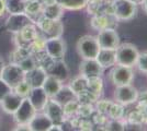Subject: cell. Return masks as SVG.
Masks as SVG:
<instances>
[{
  "label": "cell",
  "instance_id": "obj_1",
  "mask_svg": "<svg viewBox=\"0 0 147 131\" xmlns=\"http://www.w3.org/2000/svg\"><path fill=\"white\" fill-rule=\"evenodd\" d=\"M76 49L82 59H96L101 48L96 36L84 35L77 41Z\"/></svg>",
  "mask_w": 147,
  "mask_h": 131
},
{
  "label": "cell",
  "instance_id": "obj_2",
  "mask_svg": "<svg viewBox=\"0 0 147 131\" xmlns=\"http://www.w3.org/2000/svg\"><path fill=\"white\" fill-rule=\"evenodd\" d=\"M140 51L132 44H120L115 49V60L117 65L133 68L137 63Z\"/></svg>",
  "mask_w": 147,
  "mask_h": 131
},
{
  "label": "cell",
  "instance_id": "obj_3",
  "mask_svg": "<svg viewBox=\"0 0 147 131\" xmlns=\"http://www.w3.org/2000/svg\"><path fill=\"white\" fill-rule=\"evenodd\" d=\"M36 27L43 33L44 37L46 38H55L61 37L64 27L59 20H51L41 14V17L35 22Z\"/></svg>",
  "mask_w": 147,
  "mask_h": 131
},
{
  "label": "cell",
  "instance_id": "obj_4",
  "mask_svg": "<svg viewBox=\"0 0 147 131\" xmlns=\"http://www.w3.org/2000/svg\"><path fill=\"white\" fill-rule=\"evenodd\" d=\"M138 98H140V92L132 83L119 85L114 91V100L123 106L134 104L135 102L138 100Z\"/></svg>",
  "mask_w": 147,
  "mask_h": 131
},
{
  "label": "cell",
  "instance_id": "obj_5",
  "mask_svg": "<svg viewBox=\"0 0 147 131\" xmlns=\"http://www.w3.org/2000/svg\"><path fill=\"white\" fill-rule=\"evenodd\" d=\"M96 37L98 39L99 46L101 49L115 50L120 45V37L117 32L109 26L99 30L98 35Z\"/></svg>",
  "mask_w": 147,
  "mask_h": 131
},
{
  "label": "cell",
  "instance_id": "obj_6",
  "mask_svg": "<svg viewBox=\"0 0 147 131\" xmlns=\"http://www.w3.org/2000/svg\"><path fill=\"white\" fill-rule=\"evenodd\" d=\"M137 5L133 3L129 0H114L112 9H113V15L117 20L121 21H127L131 20L137 11Z\"/></svg>",
  "mask_w": 147,
  "mask_h": 131
},
{
  "label": "cell",
  "instance_id": "obj_7",
  "mask_svg": "<svg viewBox=\"0 0 147 131\" xmlns=\"http://www.w3.org/2000/svg\"><path fill=\"white\" fill-rule=\"evenodd\" d=\"M24 78L25 72L17 63H11L9 65H6L3 70H2V73H1V79L11 88H13L21 81H23Z\"/></svg>",
  "mask_w": 147,
  "mask_h": 131
},
{
  "label": "cell",
  "instance_id": "obj_8",
  "mask_svg": "<svg viewBox=\"0 0 147 131\" xmlns=\"http://www.w3.org/2000/svg\"><path fill=\"white\" fill-rule=\"evenodd\" d=\"M110 79H111V82L115 86L132 83L133 79H134L133 68L125 67V66H120V65H115V66L112 67V70H111V73H110Z\"/></svg>",
  "mask_w": 147,
  "mask_h": 131
},
{
  "label": "cell",
  "instance_id": "obj_9",
  "mask_svg": "<svg viewBox=\"0 0 147 131\" xmlns=\"http://www.w3.org/2000/svg\"><path fill=\"white\" fill-rule=\"evenodd\" d=\"M36 112V109L32 105L29 97H24L22 98L18 109L13 112V119L16 124H29Z\"/></svg>",
  "mask_w": 147,
  "mask_h": 131
},
{
  "label": "cell",
  "instance_id": "obj_10",
  "mask_svg": "<svg viewBox=\"0 0 147 131\" xmlns=\"http://www.w3.org/2000/svg\"><path fill=\"white\" fill-rule=\"evenodd\" d=\"M66 42L61 37L47 38L45 42V54L51 59H63L66 54Z\"/></svg>",
  "mask_w": 147,
  "mask_h": 131
},
{
  "label": "cell",
  "instance_id": "obj_11",
  "mask_svg": "<svg viewBox=\"0 0 147 131\" xmlns=\"http://www.w3.org/2000/svg\"><path fill=\"white\" fill-rule=\"evenodd\" d=\"M43 110L44 114L53 121L54 125H61L65 121L63 105H61L58 102H56L54 98L49 97Z\"/></svg>",
  "mask_w": 147,
  "mask_h": 131
},
{
  "label": "cell",
  "instance_id": "obj_12",
  "mask_svg": "<svg viewBox=\"0 0 147 131\" xmlns=\"http://www.w3.org/2000/svg\"><path fill=\"white\" fill-rule=\"evenodd\" d=\"M30 23H34V22L25 12L10 14L6 21V29L9 32L17 34L25 25L30 24Z\"/></svg>",
  "mask_w": 147,
  "mask_h": 131
},
{
  "label": "cell",
  "instance_id": "obj_13",
  "mask_svg": "<svg viewBox=\"0 0 147 131\" xmlns=\"http://www.w3.org/2000/svg\"><path fill=\"white\" fill-rule=\"evenodd\" d=\"M103 70L104 69L100 66L97 59H82L79 67L80 75L85 76L86 79L101 76L103 73Z\"/></svg>",
  "mask_w": 147,
  "mask_h": 131
},
{
  "label": "cell",
  "instance_id": "obj_14",
  "mask_svg": "<svg viewBox=\"0 0 147 131\" xmlns=\"http://www.w3.org/2000/svg\"><path fill=\"white\" fill-rule=\"evenodd\" d=\"M47 71L43 66H36L33 70L25 73L24 80L31 85L32 88L34 87H42L44 81L47 76Z\"/></svg>",
  "mask_w": 147,
  "mask_h": 131
},
{
  "label": "cell",
  "instance_id": "obj_15",
  "mask_svg": "<svg viewBox=\"0 0 147 131\" xmlns=\"http://www.w3.org/2000/svg\"><path fill=\"white\" fill-rule=\"evenodd\" d=\"M22 102V97L19 96L14 91H11L7 94L6 96L0 100V107L2 110L9 115H13V112L18 109Z\"/></svg>",
  "mask_w": 147,
  "mask_h": 131
},
{
  "label": "cell",
  "instance_id": "obj_16",
  "mask_svg": "<svg viewBox=\"0 0 147 131\" xmlns=\"http://www.w3.org/2000/svg\"><path fill=\"white\" fill-rule=\"evenodd\" d=\"M44 68L46 69L49 74L57 78L61 82L67 80V78L69 76V71H68L67 66H66V63H64L61 59H58V60L54 59V61L51 63L49 66H46Z\"/></svg>",
  "mask_w": 147,
  "mask_h": 131
},
{
  "label": "cell",
  "instance_id": "obj_17",
  "mask_svg": "<svg viewBox=\"0 0 147 131\" xmlns=\"http://www.w3.org/2000/svg\"><path fill=\"white\" fill-rule=\"evenodd\" d=\"M17 36H18L19 42H20V46L28 47L38 36L36 24L35 23H30V24L25 25L21 31L17 33Z\"/></svg>",
  "mask_w": 147,
  "mask_h": 131
},
{
  "label": "cell",
  "instance_id": "obj_18",
  "mask_svg": "<svg viewBox=\"0 0 147 131\" xmlns=\"http://www.w3.org/2000/svg\"><path fill=\"white\" fill-rule=\"evenodd\" d=\"M28 97L31 100V103L34 106V108L36 109V112L43 110L49 98L47 96V94L45 93V91L43 90V87H34V88H32L30 95Z\"/></svg>",
  "mask_w": 147,
  "mask_h": 131
},
{
  "label": "cell",
  "instance_id": "obj_19",
  "mask_svg": "<svg viewBox=\"0 0 147 131\" xmlns=\"http://www.w3.org/2000/svg\"><path fill=\"white\" fill-rule=\"evenodd\" d=\"M29 125L31 131H49L54 124L44 112L43 114L36 112L29 122Z\"/></svg>",
  "mask_w": 147,
  "mask_h": 131
},
{
  "label": "cell",
  "instance_id": "obj_20",
  "mask_svg": "<svg viewBox=\"0 0 147 131\" xmlns=\"http://www.w3.org/2000/svg\"><path fill=\"white\" fill-rule=\"evenodd\" d=\"M63 85L64 84L61 80H58L57 78L53 76V75L47 74L42 87H43V90L45 91V93L47 94L49 97H54L56 94L58 93V91L61 90Z\"/></svg>",
  "mask_w": 147,
  "mask_h": 131
},
{
  "label": "cell",
  "instance_id": "obj_21",
  "mask_svg": "<svg viewBox=\"0 0 147 131\" xmlns=\"http://www.w3.org/2000/svg\"><path fill=\"white\" fill-rule=\"evenodd\" d=\"M97 61L100 63V66L103 69L112 68L113 66L117 65L115 60V50L111 49H100L98 56H97Z\"/></svg>",
  "mask_w": 147,
  "mask_h": 131
},
{
  "label": "cell",
  "instance_id": "obj_22",
  "mask_svg": "<svg viewBox=\"0 0 147 131\" xmlns=\"http://www.w3.org/2000/svg\"><path fill=\"white\" fill-rule=\"evenodd\" d=\"M52 98H54L56 102H58L61 105H64V104H66L69 100H77V95L74 93L73 90L68 85L67 86L63 85L61 90L58 91V93L56 94L54 97H52Z\"/></svg>",
  "mask_w": 147,
  "mask_h": 131
},
{
  "label": "cell",
  "instance_id": "obj_23",
  "mask_svg": "<svg viewBox=\"0 0 147 131\" xmlns=\"http://www.w3.org/2000/svg\"><path fill=\"white\" fill-rule=\"evenodd\" d=\"M63 11H64V8L58 2H56V3H53L51 6L43 7L42 15L51 20H59L63 15Z\"/></svg>",
  "mask_w": 147,
  "mask_h": 131
},
{
  "label": "cell",
  "instance_id": "obj_24",
  "mask_svg": "<svg viewBox=\"0 0 147 131\" xmlns=\"http://www.w3.org/2000/svg\"><path fill=\"white\" fill-rule=\"evenodd\" d=\"M43 6L38 0H25L24 12L32 19L33 15H37L38 13H42Z\"/></svg>",
  "mask_w": 147,
  "mask_h": 131
},
{
  "label": "cell",
  "instance_id": "obj_25",
  "mask_svg": "<svg viewBox=\"0 0 147 131\" xmlns=\"http://www.w3.org/2000/svg\"><path fill=\"white\" fill-rule=\"evenodd\" d=\"M25 0H6V11L10 14L24 12Z\"/></svg>",
  "mask_w": 147,
  "mask_h": 131
},
{
  "label": "cell",
  "instance_id": "obj_26",
  "mask_svg": "<svg viewBox=\"0 0 147 131\" xmlns=\"http://www.w3.org/2000/svg\"><path fill=\"white\" fill-rule=\"evenodd\" d=\"M68 86L73 90V92L76 95H79L84 91L87 90V79L82 75H79L77 78H75L73 81L69 83Z\"/></svg>",
  "mask_w": 147,
  "mask_h": 131
},
{
  "label": "cell",
  "instance_id": "obj_27",
  "mask_svg": "<svg viewBox=\"0 0 147 131\" xmlns=\"http://www.w3.org/2000/svg\"><path fill=\"white\" fill-rule=\"evenodd\" d=\"M57 2L61 5L64 9H70V10H77L86 6L88 0H57Z\"/></svg>",
  "mask_w": 147,
  "mask_h": 131
},
{
  "label": "cell",
  "instance_id": "obj_28",
  "mask_svg": "<svg viewBox=\"0 0 147 131\" xmlns=\"http://www.w3.org/2000/svg\"><path fill=\"white\" fill-rule=\"evenodd\" d=\"M79 105H80V103L78 102V100H69V102H67L66 104H64V105H63V112H64L65 118L76 115L77 112H78Z\"/></svg>",
  "mask_w": 147,
  "mask_h": 131
},
{
  "label": "cell",
  "instance_id": "obj_29",
  "mask_svg": "<svg viewBox=\"0 0 147 131\" xmlns=\"http://www.w3.org/2000/svg\"><path fill=\"white\" fill-rule=\"evenodd\" d=\"M31 90H32V87H31V85L25 81V80L21 81L19 84H17V85L12 88V91H14V92L18 94L19 96H21L22 98L28 97V96L30 95Z\"/></svg>",
  "mask_w": 147,
  "mask_h": 131
},
{
  "label": "cell",
  "instance_id": "obj_30",
  "mask_svg": "<svg viewBox=\"0 0 147 131\" xmlns=\"http://www.w3.org/2000/svg\"><path fill=\"white\" fill-rule=\"evenodd\" d=\"M18 65L21 67V69L24 71L25 73L29 72V71H31V70H33V69L37 66L36 60H35V58H33L32 55L25 57L24 59H22L21 61H19Z\"/></svg>",
  "mask_w": 147,
  "mask_h": 131
},
{
  "label": "cell",
  "instance_id": "obj_31",
  "mask_svg": "<svg viewBox=\"0 0 147 131\" xmlns=\"http://www.w3.org/2000/svg\"><path fill=\"white\" fill-rule=\"evenodd\" d=\"M110 119H121V117L123 116V105L121 104H111L109 109H108V112Z\"/></svg>",
  "mask_w": 147,
  "mask_h": 131
},
{
  "label": "cell",
  "instance_id": "obj_32",
  "mask_svg": "<svg viewBox=\"0 0 147 131\" xmlns=\"http://www.w3.org/2000/svg\"><path fill=\"white\" fill-rule=\"evenodd\" d=\"M135 66L137 67L138 71L141 73L147 75V51L140 53V56H138L137 63H136Z\"/></svg>",
  "mask_w": 147,
  "mask_h": 131
},
{
  "label": "cell",
  "instance_id": "obj_33",
  "mask_svg": "<svg viewBox=\"0 0 147 131\" xmlns=\"http://www.w3.org/2000/svg\"><path fill=\"white\" fill-rule=\"evenodd\" d=\"M125 126L120 121V119H111L107 124V129L109 130H123Z\"/></svg>",
  "mask_w": 147,
  "mask_h": 131
},
{
  "label": "cell",
  "instance_id": "obj_34",
  "mask_svg": "<svg viewBox=\"0 0 147 131\" xmlns=\"http://www.w3.org/2000/svg\"><path fill=\"white\" fill-rule=\"evenodd\" d=\"M11 91H12V88L0 78V100H2L9 92H11Z\"/></svg>",
  "mask_w": 147,
  "mask_h": 131
},
{
  "label": "cell",
  "instance_id": "obj_35",
  "mask_svg": "<svg viewBox=\"0 0 147 131\" xmlns=\"http://www.w3.org/2000/svg\"><path fill=\"white\" fill-rule=\"evenodd\" d=\"M112 103L108 102V100H99L98 103V110L99 112L103 114V112H108V109Z\"/></svg>",
  "mask_w": 147,
  "mask_h": 131
},
{
  "label": "cell",
  "instance_id": "obj_36",
  "mask_svg": "<svg viewBox=\"0 0 147 131\" xmlns=\"http://www.w3.org/2000/svg\"><path fill=\"white\" fill-rule=\"evenodd\" d=\"M6 12V0H0V17H2Z\"/></svg>",
  "mask_w": 147,
  "mask_h": 131
},
{
  "label": "cell",
  "instance_id": "obj_37",
  "mask_svg": "<svg viewBox=\"0 0 147 131\" xmlns=\"http://www.w3.org/2000/svg\"><path fill=\"white\" fill-rule=\"evenodd\" d=\"M38 1L42 3V6L43 7L51 6V5H53V3H56V2H57V0H38Z\"/></svg>",
  "mask_w": 147,
  "mask_h": 131
},
{
  "label": "cell",
  "instance_id": "obj_38",
  "mask_svg": "<svg viewBox=\"0 0 147 131\" xmlns=\"http://www.w3.org/2000/svg\"><path fill=\"white\" fill-rule=\"evenodd\" d=\"M5 66H6V63H5L3 58L0 57V78H1V73H2V70H3V68H5Z\"/></svg>",
  "mask_w": 147,
  "mask_h": 131
},
{
  "label": "cell",
  "instance_id": "obj_39",
  "mask_svg": "<svg viewBox=\"0 0 147 131\" xmlns=\"http://www.w3.org/2000/svg\"><path fill=\"white\" fill-rule=\"evenodd\" d=\"M142 5H143V9H144V11L147 13V0H144V1L142 2Z\"/></svg>",
  "mask_w": 147,
  "mask_h": 131
},
{
  "label": "cell",
  "instance_id": "obj_40",
  "mask_svg": "<svg viewBox=\"0 0 147 131\" xmlns=\"http://www.w3.org/2000/svg\"><path fill=\"white\" fill-rule=\"evenodd\" d=\"M129 1H132L135 5H142V2H143L144 0H129Z\"/></svg>",
  "mask_w": 147,
  "mask_h": 131
},
{
  "label": "cell",
  "instance_id": "obj_41",
  "mask_svg": "<svg viewBox=\"0 0 147 131\" xmlns=\"http://www.w3.org/2000/svg\"><path fill=\"white\" fill-rule=\"evenodd\" d=\"M0 125H1V117H0Z\"/></svg>",
  "mask_w": 147,
  "mask_h": 131
}]
</instances>
